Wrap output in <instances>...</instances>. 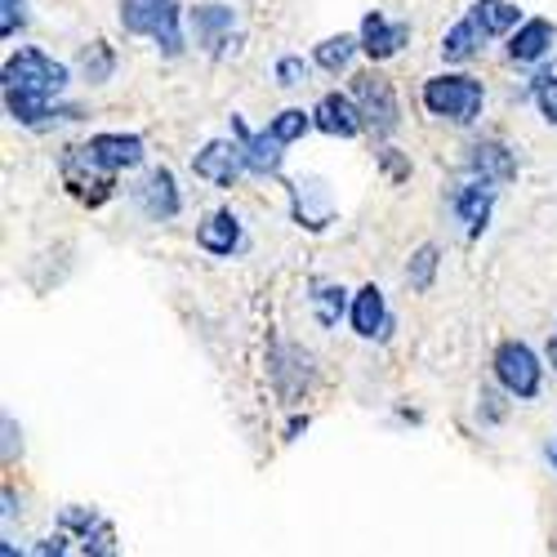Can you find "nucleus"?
<instances>
[{
  "instance_id": "nucleus-23",
  "label": "nucleus",
  "mask_w": 557,
  "mask_h": 557,
  "mask_svg": "<svg viewBox=\"0 0 557 557\" xmlns=\"http://www.w3.org/2000/svg\"><path fill=\"white\" fill-rule=\"evenodd\" d=\"M486 40H491V36L478 27V18H473L469 10H463V18H455V23L446 27L437 54H442L446 67H463V63H473V59L486 50Z\"/></svg>"
},
{
  "instance_id": "nucleus-7",
  "label": "nucleus",
  "mask_w": 557,
  "mask_h": 557,
  "mask_svg": "<svg viewBox=\"0 0 557 557\" xmlns=\"http://www.w3.org/2000/svg\"><path fill=\"white\" fill-rule=\"evenodd\" d=\"M72 148L89 170L103 174V178L134 174V170H144V161H148L144 134H129V129H99V134H89L85 144H72Z\"/></svg>"
},
{
  "instance_id": "nucleus-15",
  "label": "nucleus",
  "mask_w": 557,
  "mask_h": 557,
  "mask_svg": "<svg viewBox=\"0 0 557 557\" xmlns=\"http://www.w3.org/2000/svg\"><path fill=\"white\" fill-rule=\"evenodd\" d=\"M357 40H361V54L380 67V63L397 59V54L406 50V45H410V23L388 18L384 10H366L361 27H357Z\"/></svg>"
},
{
  "instance_id": "nucleus-22",
  "label": "nucleus",
  "mask_w": 557,
  "mask_h": 557,
  "mask_svg": "<svg viewBox=\"0 0 557 557\" xmlns=\"http://www.w3.org/2000/svg\"><path fill=\"white\" fill-rule=\"evenodd\" d=\"M308 312L321 331H339V321H348L352 312V295L344 282H335V276H312L308 282Z\"/></svg>"
},
{
  "instance_id": "nucleus-36",
  "label": "nucleus",
  "mask_w": 557,
  "mask_h": 557,
  "mask_svg": "<svg viewBox=\"0 0 557 557\" xmlns=\"http://www.w3.org/2000/svg\"><path fill=\"white\" fill-rule=\"evenodd\" d=\"M14 455H23V429L14 424V414H5V463H14Z\"/></svg>"
},
{
  "instance_id": "nucleus-18",
  "label": "nucleus",
  "mask_w": 557,
  "mask_h": 557,
  "mask_svg": "<svg viewBox=\"0 0 557 557\" xmlns=\"http://www.w3.org/2000/svg\"><path fill=\"white\" fill-rule=\"evenodd\" d=\"M348 326H352V335L357 339H388L393 335V312H388V295L375 286V282H366V286H357L352 290V312H348Z\"/></svg>"
},
{
  "instance_id": "nucleus-24",
  "label": "nucleus",
  "mask_w": 557,
  "mask_h": 557,
  "mask_svg": "<svg viewBox=\"0 0 557 557\" xmlns=\"http://www.w3.org/2000/svg\"><path fill=\"white\" fill-rule=\"evenodd\" d=\"M14 125L32 129V134H50V129H63V125H76L85 121V108L81 103H18V108H5Z\"/></svg>"
},
{
  "instance_id": "nucleus-34",
  "label": "nucleus",
  "mask_w": 557,
  "mask_h": 557,
  "mask_svg": "<svg viewBox=\"0 0 557 557\" xmlns=\"http://www.w3.org/2000/svg\"><path fill=\"white\" fill-rule=\"evenodd\" d=\"M380 170H384L393 183H406V178H410V161L401 157V148H380Z\"/></svg>"
},
{
  "instance_id": "nucleus-2",
  "label": "nucleus",
  "mask_w": 557,
  "mask_h": 557,
  "mask_svg": "<svg viewBox=\"0 0 557 557\" xmlns=\"http://www.w3.org/2000/svg\"><path fill=\"white\" fill-rule=\"evenodd\" d=\"M420 103H424V112H429L433 121H442V125L473 129V125L482 121V108H486V85H482V76L463 72V67H446V72L424 76Z\"/></svg>"
},
{
  "instance_id": "nucleus-35",
  "label": "nucleus",
  "mask_w": 557,
  "mask_h": 557,
  "mask_svg": "<svg viewBox=\"0 0 557 557\" xmlns=\"http://www.w3.org/2000/svg\"><path fill=\"white\" fill-rule=\"evenodd\" d=\"M36 557H72V540L59 531V535H50V540H40L36 544Z\"/></svg>"
},
{
  "instance_id": "nucleus-20",
  "label": "nucleus",
  "mask_w": 557,
  "mask_h": 557,
  "mask_svg": "<svg viewBox=\"0 0 557 557\" xmlns=\"http://www.w3.org/2000/svg\"><path fill=\"white\" fill-rule=\"evenodd\" d=\"M59 174H63V188H67L81 206H89V210H99V206H108V201L116 197V178L95 174V170H89V165L76 157V148H63Z\"/></svg>"
},
{
  "instance_id": "nucleus-6",
  "label": "nucleus",
  "mask_w": 557,
  "mask_h": 557,
  "mask_svg": "<svg viewBox=\"0 0 557 557\" xmlns=\"http://www.w3.org/2000/svg\"><path fill=\"white\" fill-rule=\"evenodd\" d=\"M348 95L366 121V134H375V138H393L401 129V99H397V85L380 72V67H361L352 72V85H348Z\"/></svg>"
},
{
  "instance_id": "nucleus-16",
  "label": "nucleus",
  "mask_w": 557,
  "mask_h": 557,
  "mask_svg": "<svg viewBox=\"0 0 557 557\" xmlns=\"http://www.w3.org/2000/svg\"><path fill=\"white\" fill-rule=\"evenodd\" d=\"M197 250H206L210 259H232V255H242L246 250V223L237 210H206L197 219Z\"/></svg>"
},
{
  "instance_id": "nucleus-5",
  "label": "nucleus",
  "mask_w": 557,
  "mask_h": 557,
  "mask_svg": "<svg viewBox=\"0 0 557 557\" xmlns=\"http://www.w3.org/2000/svg\"><path fill=\"white\" fill-rule=\"evenodd\" d=\"M544 357L527 339H499L491 352V375L495 388H504L513 401H535L544 393Z\"/></svg>"
},
{
  "instance_id": "nucleus-29",
  "label": "nucleus",
  "mask_w": 557,
  "mask_h": 557,
  "mask_svg": "<svg viewBox=\"0 0 557 557\" xmlns=\"http://www.w3.org/2000/svg\"><path fill=\"white\" fill-rule=\"evenodd\" d=\"M308 129H317L308 108H282L276 116H268V134H272V138H276V144H282V148L299 144V138H304Z\"/></svg>"
},
{
  "instance_id": "nucleus-19",
  "label": "nucleus",
  "mask_w": 557,
  "mask_h": 557,
  "mask_svg": "<svg viewBox=\"0 0 557 557\" xmlns=\"http://www.w3.org/2000/svg\"><path fill=\"white\" fill-rule=\"evenodd\" d=\"M312 125L326 138H344V144H352V138L366 134V121H361L348 89H326V95L317 99V108H312Z\"/></svg>"
},
{
  "instance_id": "nucleus-39",
  "label": "nucleus",
  "mask_w": 557,
  "mask_h": 557,
  "mask_svg": "<svg viewBox=\"0 0 557 557\" xmlns=\"http://www.w3.org/2000/svg\"><path fill=\"white\" fill-rule=\"evenodd\" d=\"M548 366H553V375H557V326H553V335H548Z\"/></svg>"
},
{
  "instance_id": "nucleus-38",
  "label": "nucleus",
  "mask_w": 557,
  "mask_h": 557,
  "mask_svg": "<svg viewBox=\"0 0 557 557\" xmlns=\"http://www.w3.org/2000/svg\"><path fill=\"white\" fill-rule=\"evenodd\" d=\"M18 513H23V504L14 499V486H5V513H0V518H5V527H10Z\"/></svg>"
},
{
  "instance_id": "nucleus-11",
  "label": "nucleus",
  "mask_w": 557,
  "mask_h": 557,
  "mask_svg": "<svg viewBox=\"0 0 557 557\" xmlns=\"http://www.w3.org/2000/svg\"><path fill=\"white\" fill-rule=\"evenodd\" d=\"M286 193H290V219L308 232H326L339 214V201H335V188L321 174H295L286 183Z\"/></svg>"
},
{
  "instance_id": "nucleus-27",
  "label": "nucleus",
  "mask_w": 557,
  "mask_h": 557,
  "mask_svg": "<svg viewBox=\"0 0 557 557\" xmlns=\"http://www.w3.org/2000/svg\"><path fill=\"white\" fill-rule=\"evenodd\" d=\"M116 45H108V40H89V45H81V54H76V72H81V81L85 85H108L112 76H116Z\"/></svg>"
},
{
  "instance_id": "nucleus-21",
  "label": "nucleus",
  "mask_w": 557,
  "mask_h": 557,
  "mask_svg": "<svg viewBox=\"0 0 557 557\" xmlns=\"http://www.w3.org/2000/svg\"><path fill=\"white\" fill-rule=\"evenodd\" d=\"M553 45H557L553 18H527L513 36L504 40V59L513 67H535V63H544L553 54Z\"/></svg>"
},
{
  "instance_id": "nucleus-30",
  "label": "nucleus",
  "mask_w": 557,
  "mask_h": 557,
  "mask_svg": "<svg viewBox=\"0 0 557 557\" xmlns=\"http://www.w3.org/2000/svg\"><path fill=\"white\" fill-rule=\"evenodd\" d=\"M527 99L535 103V112L544 116V125H557V67H553V72H540V76H531Z\"/></svg>"
},
{
  "instance_id": "nucleus-14",
  "label": "nucleus",
  "mask_w": 557,
  "mask_h": 557,
  "mask_svg": "<svg viewBox=\"0 0 557 557\" xmlns=\"http://www.w3.org/2000/svg\"><path fill=\"white\" fill-rule=\"evenodd\" d=\"M59 527H63V535H76V540H81V553H85V557H121L116 531H112V522L99 513V508L67 504L63 518H59Z\"/></svg>"
},
{
  "instance_id": "nucleus-9",
  "label": "nucleus",
  "mask_w": 557,
  "mask_h": 557,
  "mask_svg": "<svg viewBox=\"0 0 557 557\" xmlns=\"http://www.w3.org/2000/svg\"><path fill=\"white\" fill-rule=\"evenodd\" d=\"M129 201L138 206L148 223H174L183 214V188L170 165H148L129 183Z\"/></svg>"
},
{
  "instance_id": "nucleus-25",
  "label": "nucleus",
  "mask_w": 557,
  "mask_h": 557,
  "mask_svg": "<svg viewBox=\"0 0 557 557\" xmlns=\"http://www.w3.org/2000/svg\"><path fill=\"white\" fill-rule=\"evenodd\" d=\"M357 54H361V40L352 32H339V36H326L312 45V67L326 76H339V72H352Z\"/></svg>"
},
{
  "instance_id": "nucleus-17",
  "label": "nucleus",
  "mask_w": 557,
  "mask_h": 557,
  "mask_svg": "<svg viewBox=\"0 0 557 557\" xmlns=\"http://www.w3.org/2000/svg\"><path fill=\"white\" fill-rule=\"evenodd\" d=\"M227 129H232V138L242 144V157H246V170L255 174V178H276L282 174V165H286V148L276 144V138L268 134V129H250L246 121H242V112H232L227 116Z\"/></svg>"
},
{
  "instance_id": "nucleus-1",
  "label": "nucleus",
  "mask_w": 557,
  "mask_h": 557,
  "mask_svg": "<svg viewBox=\"0 0 557 557\" xmlns=\"http://www.w3.org/2000/svg\"><path fill=\"white\" fill-rule=\"evenodd\" d=\"M72 85V67L63 59H54L40 45H18V50L0 67V95H5V108L18 103H63Z\"/></svg>"
},
{
  "instance_id": "nucleus-31",
  "label": "nucleus",
  "mask_w": 557,
  "mask_h": 557,
  "mask_svg": "<svg viewBox=\"0 0 557 557\" xmlns=\"http://www.w3.org/2000/svg\"><path fill=\"white\" fill-rule=\"evenodd\" d=\"M308 76H312V59H304V54H282L272 63V81L282 89H299V85H308Z\"/></svg>"
},
{
  "instance_id": "nucleus-26",
  "label": "nucleus",
  "mask_w": 557,
  "mask_h": 557,
  "mask_svg": "<svg viewBox=\"0 0 557 557\" xmlns=\"http://www.w3.org/2000/svg\"><path fill=\"white\" fill-rule=\"evenodd\" d=\"M469 14L478 18V27H482L491 40H508V36H513V32L527 23L513 0H473Z\"/></svg>"
},
{
  "instance_id": "nucleus-8",
  "label": "nucleus",
  "mask_w": 557,
  "mask_h": 557,
  "mask_svg": "<svg viewBox=\"0 0 557 557\" xmlns=\"http://www.w3.org/2000/svg\"><path fill=\"white\" fill-rule=\"evenodd\" d=\"M459 165H463V178H482V183H495V188H508V183H518V174H522L518 152L508 148L499 134H482L473 144H463Z\"/></svg>"
},
{
  "instance_id": "nucleus-40",
  "label": "nucleus",
  "mask_w": 557,
  "mask_h": 557,
  "mask_svg": "<svg viewBox=\"0 0 557 557\" xmlns=\"http://www.w3.org/2000/svg\"><path fill=\"white\" fill-rule=\"evenodd\" d=\"M0 557H23V548L14 540H0Z\"/></svg>"
},
{
  "instance_id": "nucleus-12",
  "label": "nucleus",
  "mask_w": 557,
  "mask_h": 557,
  "mask_svg": "<svg viewBox=\"0 0 557 557\" xmlns=\"http://www.w3.org/2000/svg\"><path fill=\"white\" fill-rule=\"evenodd\" d=\"M193 174L201 183H210V188H219V193H232L250 170H246L237 138H206V144L193 152Z\"/></svg>"
},
{
  "instance_id": "nucleus-33",
  "label": "nucleus",
  "mask_w": 557,
  "mask_h": 557,
  "mask_svg": "<svg viewBox=\"0 0 557 557\" xmlns=\"http://www.w3.org/2000/svg\"><path fill=\"white\" fill-rule=\"evenodd\" d=\"M27 23H32L27 0H0V36L14 40V36H23V32H27Z\"/></svg>"
},
{
  "instance_id": "nucleus-4",
  "label": "nucleus",
  "mask_w": 557,
  "mask_h": 557,
  "mask_svg": "<svg viewBox=\"0 0 557 557\" xmlns=\"http://www.w3.org/2000/svg\"><path fill=\"white\" fill-rule=\"evenodd\" d=\"M317 380H321L317 357L304 344H295V339H272L268 344V384H272V393L282 406H290V410L304 406L312 397Z\"/></svg>"
},
{
  "instance_id": "nucleus-41",
  "label": "nucleus",
  "mask_w": 557,
  "mask_h": 557,
  "mask_svg": "<svg viewBox=\"0 0 557 557\" xmlns=\"http://www.w3.org/2000/svg\"><path fill=\"white\" fill-rule=\"evenodd\" d=\"M544 459H548V469H553V473H557V437H553V442H548V450H544Z\"/></svg>"
},
{
  "instance_id": "nucleus-10",
  "label": "nucleus",
  "mask_w": 557,
  "mask_h": 557,
  "mask_svg": "<svg viewBox=\"0 0 557 557\" xmlns=\"http://www.w3.org/2000/svg\"><path fill=\"white\" fill-rule=\"evenodd\" d=\"M237 27H242V18L227 0H197V5L188 10L193 45L206 59H223L232 50V40H237Z\"/></svg>"
},
{
  "instance_id": "nucleus-28",
  "label": "nucleus",
  "mask_w": 557,
  "mask_h": 557,
  "mask_svg": "<svg viewBox=\"0 0 557 557\" xmlns=\"http://www.w3.org/2000/svg\"><path fill=\"white\" fill-rule=\"evenodd\" d=\"M437 268H442V246L424 242V246H414L410 259H406V286L414 295H429L433 282H437Z\"/></svg>"
},
{
  "instance_id": "nucleus-37",
  "label": "nucleus",
  "mask_w": 557,
  "mask_h": 557,
  "mask_svg": "<svg viewBox=\"0 0 557 557\" xmlns=\"http://www.w3.org/2000/svg\"><path fill=\"white\" fill-rule=\"evenodd\" d=\"M308 424H312L308 414H290V424H286V442H299V437L308 433Z\"/></svg>"
},
{
  "instance_id": "nucleus-32",
  "label": "nucleus",
  "mask_w": 557,
  "mask_h": 557,
  "mask_svg": "<svg viewBox=\"0 0 557 557\" xmlns=\"http://www.w3.org/2000/svg\"><path fill=\"white\" fill-rule=\"evenodd\" d=\"M508 401H513V397H508L504 388H482L478 393V424L482 429H499L508 420Z\"/></svg>"
},
{
  "instance_id": "nucleus-3",
  "label": "nucleus",
  "mask_w": 557,
  "mask_h": 557,
  "mask_svg": "<svg viewBox=\"0 0 557 557\" xmlns=\"http://www.w3.org/2000/svg\"><path fill=\"white\" fill-rule=\"evenodd\" d=\"M125 36H144L157 45L161 59L188 54V10L178 0H121L116 10Z\"/></svg>"
},
{
  "instance_id": "nucleus-13",
  "label": "nucleus",
  "mask_w": 557,
  "mask_h": 557,
  "mask_svg": "<svg viewBox=\"0 0 557 557\" xmlns=\"http://www.w3.org/2000/svg\"><path fill=\"white\" fill-rule=\"evenodd\" d=\"M446 201H450V214L463 223V237L478 242L482 232L491 227V214H495L499 188H495V183H482V178H459Z\"/></svg>"
}]
</instances>
